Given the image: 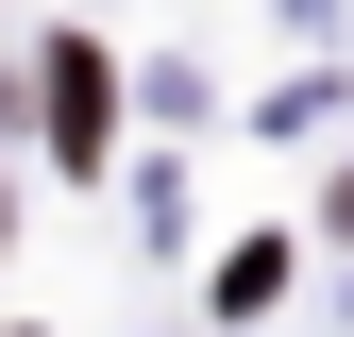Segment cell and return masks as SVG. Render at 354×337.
I'll return each instance as SVG.
<instances>
[{
	"mask_svg": "<svg viewBox=\"0 0 354 337\" xmlns=\"http://www.w3.org/2000/svg\"><path fill=\"white\" fill-rule=\"evenodd\" d=\"M337 236H354V186H337Z\"/></svg>",
	"mask_w": 354,
	"mask_h": 337,
	"instance_id": "7a4b0ae2",
	"label": "cell"
},
{
	"mask_svg": "<svg viewBox=\"0 0 354 337\" xmlns=\"http://www.w3.org/2000/svg\"><path fill=\"white\" fill-rule=\"evenodd\" d=\"M102 51H51V84H34V118H51V152H102Z\"/></svg>",
	"mask_w": 354,
	"mask_h": 337,
	"instance_id": "6da1fadb",
	"label": "cell"
}]
</instances>
